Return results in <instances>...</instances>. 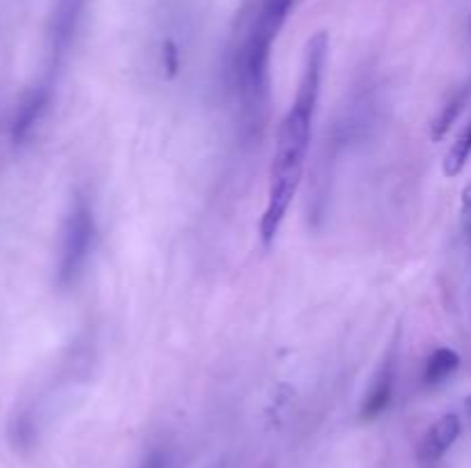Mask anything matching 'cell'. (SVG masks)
<instances>
[{
	"label": "cell",
	"instance_id": "1",
	"mask_svg": "<svg viewBox=\"0 0 471 468\" xmlns=\"http://www.w3.org/2000/svg\"><path fill=\"white\" fill-rule=\"evenodd\" d=\"M326 55H329V35L320 30L306 42L299 85L278 129L276 150H274L272 168H269L267 207L260 218V242L265 248L272 246L274 239L278 237L287 209L302 186L306 154L311 147L313 120L320 104Z\"/></svg>",
	"mask_w": 471,
	"mask_h": 468
},
{
	"label": "cell",
	"instance_id": "2",
	"mask_svg": "<svg viewBox=\"0 0 471 468\" xmlns=\"http://www.w3.org/2000/svg\"><path fill=\"white\" fill-rule=\"evenodd\" d=\"M295 0H263L253 16L251 28L239 46L237 78L242 102L246 111H263L267 102L269 87V60H272V46L286 24Z\"/></svg>",
	"mask_w": 471,
	"mask_h": 468
},
{
	"label": "cell",
	"instance_id": "3",
	"mask_svg": "<svg viewBox=\"0 0 471 468\" xmlns=\"http://www.w3.org/2000/svg\"><path fill=\"white\" fill-rule=\"evenodd\" d=\"M95 242V216L88 198L78 195L69 209L60 237L58 283L63 287L74 285L85 269Z\"/></svg>",
	"mask_w": 471,
	"mask_h": 468
},
{
	"label": "cell",
	"instance_id": "4",
	"mask_svg": "<svg viewBox=\"0 0 471 468\" xmlns=\"http://www.w3.org/2000/svg\"><path fill=\"white\" fill-rule=\"evenodd\" d=\"M396 370H398V344H391L382 365L375 372L364 402H361V418L375 420L389 409L396 386Z\"/></svg>",
	"mask_w": 471,
	"mask_h": 468
},
{
	"label": "cell",
	"instance_id": "5",
	"mask_svg": "<svg viewBox=\"0 0 471 468\" xmlns=\"http://www.w3.org/2000/svg\"><path fill=\"white\" fill-rule=\"evenodd\" d=\"M460 418L456 413H446L427 430L426 439L421 443V459L423 462H437L448 453L453 443L460 436Z\"/></svg>",
	"mask_w": 471,
	"mask_h": 468
},
{
	"label": "cell",
	"instance_id": "6",
	"mask_svg": "<svg viewBox=\"0 0 471 468\" xmlns=\"http://www.w3.org/2000/svg\"><path fill=\"white\" fill-rule=\"evenodd\" d=\"M460 367V353L453 352L451 347H439L430 353L426 361V370H423V383L426 386H439L446 382L448 377L456 374Z\"/></svg>",
	"mask_w": 471,
	"mask_h": 468
},
{
	"label": "cell",
	"instance_id": "7",
	"mask_svg": "<svg viewBox=\"0 0 471 468\" xmlns=\"http://www.w3.org/2000/svg\"><path fill=\"white\" fill-rule=\"evenodd\" d=\"M471 156V122L469 124L462 129V134L457 135L456 143L451 145V150L446 152V156H444V174L446 177H457V174L462 173V168L466 165V161H469Z\"/></svg>",
	"mask_w": 471,
	"mask_h": 468
},
{
	"label": "cell",
	"instance_id": "8",
	"mask_svg": "<svg viewBox=\"0 0 471 468\" xmlns=\"http://www.w3.org/2000/svg\"><path fill=\"white\" fill-rule=\"evenodd\" d=\"M462 104H465V95H457V97H453L451 102L442 108V113L437 115V120L433 122V131H430L433 140H442L444 135H446V131L451 129V124L456 122V117L460 115Z\"/></svg>",
	"mask_w": 471,
	"mask_h": 468
},
{
	"label": "cell",
	"instance_id": "9",
	"mask_svg": "<svg viewBox=\"0 0 471 468\" xmlns=\"http://www.w3.org/2000/svg\"><path fill=\"white\" fill-rule=\"evenodd\" d=\"M141 468H173V459H170V454L165 450H155V453L147 454Z\"/></svg>",
	"mask_w": 471,
	"mask_h": 468
},
{
	"label": "cell",
	"instance_id": "10",
	"mask_svg": "<svg viewBox=\"0 0 471 468\" xmlns=\"http://www.w3.org/2000/svg\"><path fill=\"white\" fill-rule=\"evenodd\" d=\"M462 223H465V232L471 239V182L462 189Z\"/></svg>",
	"mask_w": 471,
	"mask_h": 468
},
{
	"label": "cell",
	"instance_id": "11",
	"mask_svg": "<svg viewBox=\"0 0 471 468\" xmlns=\"http://www.w3.org/2000/svg\"><path fill=\"white\" fill-rule=\"evenodd\" d=\"M164 55H165V69H168L170 74H175L177 72V51H175V46H173V44H165V51H164Z\"/></svg>",
	"mask_w": 471,
	"mask_h": 468
},
{
	"label": "cell",
	"instance_id": "12",
	"mask_svg": "<svg viewBox=\"0 0 471 468\" xmlns=\"http://www.w3.org/2000/svg\"><path fill=\"white\" fill-rule=\"evenodd\" d=\"M465 409H466V413L471 415V395L465 400Z\"/></svg>",
	"mask_w": 471,
	"mask_h": 468
}]
</instances>
